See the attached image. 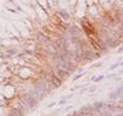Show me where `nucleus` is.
Listing matches in <instances>:
<instances>
[{"label":"nucleus","instance_id":"3","mask_svg":"<svg viewBox=\"0 0 123 116\" xmlns=\"http://www.w3.org/2000/svg\"><path fill=\"white\" fill-rule=\"evenodd\" d=\"M46 81L49 82V83H51V86L54 87V88H59V87L61 86V81L57 79V78H56L54 75H52L51 72L46 75Z\"/></svg>","mask_w":123,"mask_h":116},{"label":"nucleus","instance_id":"6","mask_svg":"<svg viewBox=\"0 0 123 116\" xmlns=\"http://www.w3.org/2000/svg\"><path fill=\"white\" fill-rule=\"evenodd\" d=\"M10 116H11V115H10Z\"/></svg>","mask_w":123,"mask_h":116},{"label":"nucleus","instance_id":"1","mask_svg":"<svg viewBox=\"0 0 123 116\" xmlns=\"http://www.w3.org/2000/svg\"><path fill=\"white\" fill-rule=\"evenodd\" d=\"M80 25H82V28L84 29V32L86 33L88 36H89V38H92V37H96V36H98L96 29L93 27V25H92L89 21H86V20L84 19V20H82Z\"/></svg>","mask_w":123,"mask_h":116},{"label":"nucleus","instance_id":"2","mask_svg":"<svg viewBox=\"0 0 123 116\" xmlns=\"http://www.w3.org/2000/svg\"><path fill=\"white\" fill-rule=\"evenodd\" d=\"M51 73L54 75L57 79H60L61 82H62L63 79H66V77L69 76V72H67V71H65V70H61V69H59V67L54 69V70L51 71Z\"/></svg>","mask_w":123,"mask_h":116},{"label":"nucleus","instance_id":"5","mask_svg":"<svg viewBox=\"0 0 123 116\" xmlns=\"http://www.w3.org/2000/svg\"><path fill=\"white\" fill-rule=\"evenodd\" d=\"M10 115H11V116H23V115H25V111H21L20 108H12Z\"/></svg>","mask_w":123,"mask_h":116},{"label":"nucleus","instance_id":"4","mask_svg":"<svg viewBox=\"0 0 123 116\" xmlns=\"http://www.w3.org/2000/svg\"><path fill=\"white\" fill-rule=\"evenodd\" d=\"M57 15L60 16V19H61L63 22H66V21H68L69 19H71V16H69V13H68L67 11H65V10L59 11V12H57Z\"/></svg>","mask_w":123,"mask_h":116}]
</instances>
